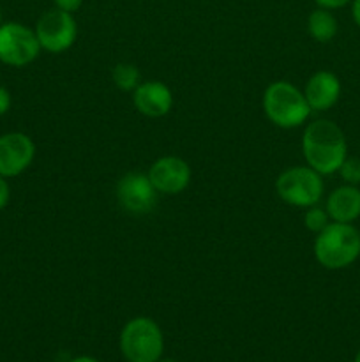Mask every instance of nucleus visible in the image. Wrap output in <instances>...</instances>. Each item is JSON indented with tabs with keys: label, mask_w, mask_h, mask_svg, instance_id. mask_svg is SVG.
<instances>
[{
	"label": "nucleus",
	"mask_w": 360,
	"mask_h": 362,
	"mask_svg": "<svg viewBox=\"0 0 360 362\" xmlns=\"http://www.w3.org/2000/svg\"><path fill=\"white\" fill-rule=\"evenodd\" d=\"M302 154L307 166L321 175L339 172L348 158V144L341 127L327 119L307 124L302 134Z\"/></svg>",
	"instance_id": "obj_1"
},
{
	"label": "nucleus",
	"mask_w": 360,
	"mask_h": 362,
	"mask_svg": "<svg viewBox=\"0 0 360 362\" xmlns=\"http://www.w3.org/2000/svg\"><path fill=\"white\" fill-rule=\"evenodd\" d=\"M314 258L328 271L349 267L360 257V232L352 223H328L314 239Z\"/></svg>",
	"instance_id": "obj_2"
},
{
	"label": "nucleus",
	"mask_w": 360,
	"mask_h": 362,
	"mask_svg": "<svg viewBox=\"0 0 360 362\" xmlns=\"http://www.w3.org/2000/svg\"><path fill=\"white\" fill-rule=\"evenodd\" d=\"M263 112L274 126L293 129L302 126L311 115L304 92L289 81H272L263 92Z\"/></svg>",
	"instance_id": "obj_3"
},
{
	"label": "nucleus",
	"mask_w": 360,
	"mask_h": 362,
	"mask_svg": "<svg viewBox=\"0 0 360 362\" xmlns=\"http://www.w3.org/2000/svg\"><path fill=\"white\" fill-rule=\"evenodd\" d=\"M119 345L127 362H157L164 352V336L157 322L136 317L124 325Z\"/></svg>",
	"instance_id": "obj_4"
},
{
	"label": "nucleus",
	"mask_w": 360,
	"mask_h": 362,
	"mask_svg": "<svg viewBox=\"0 0 360 362\" xmlns=\"http://www.w3.org/2000/svg\"><path fill=\"white\" fill-rule=\"evenodd\" d=\"M275 191L284 204L292 207L309 209L321 200L325 186L321 173L311 166H293L277 177Z\"/></svg>",
	"instance_id": "obj_5"
},
{
	"label": "nucleus",
	"mask_w": 360,
	"mask_h": 362,
	"mask_svg": "<svg viewBox=\"0 0 360 362\" xmlns=\"http://www.w3.org/2000/svg\"><path fill=\"white\" fill-rule=\"evenodd\" d=\"M41 52L34 28L18 21L0 25V62L11 67H25L34 62Z\"/></svg>",
	"instance_id": "obj_6"
},
{
	"label": "nucleus",
	"mask_w": 360,
	"mask_h": 362,
	"mask_svg": "<svg viewBox=\"0 0 360 362\" xmlns=\"http://www.w3.org/2000/svg\"><path fill=\"white\" fill-rule=\"evenodd\" d=\"M34 32L41 49L49 53H64L76 41L78 25L73 14L55 7L39 16Z\"/></svg>",
	"instance_id": "obj_7"
},
{
	"label": "nucleus",
	"mask_w": 360,
	"mask_h": 362,
	"mask_svg": "<svg viewBox=\"0 0 360 362\" xmlns=\"http://www.w3.org/2000/svg\"><path fill=\"white\" fill-rule=\"evenodd\" d=\"M157 189L147 173H126L116 184V200L126 212L134 216L148 214L157 204Z\"/></svg>",
	"instance_id": "obj_8"
},
{
	"label": "nucleus",
	"mask_w": 360,
	"mask_h": 362,
	"mask_svg": "<svg viewBox=\"0 0 360 362\" xmlns=\"http://www.w3.org/2000/svg\"><path fill=\"white\" fill-rule=\"evenodd\" d=\"M35 145L25 133H6L0 136V175L18 177L32 165Z\"/></svg>",
	"instance_id": "obj_9"
},
{
	"label": "nucleus",
	"mask_w": 360,
	"mask_h": 362,
	"mask_svg": "<svg viewBox=\"0 0 360 362\" xmlns=\"http://www.w3.org/2000/svg\"><path fill=\"white\" fill-rule=\"evenodd\" d=\"M148 179L154 184L157 193L179 194L189 186L191 166L187 161L176 156H164L159 158L148 170Z\"/></svg>",
	"instance_id": "obj_10"
},
{
	"label": "nucleus",
	"mask_w": 360,
	"mask_h": 362,
	"mask_svg": "<svg viewBox=\"0 0 360 362\" xmlns=\"http://www.w3.org/2000/svg\"><path fill=\"white\" fill-rule=\"evenodd\" d=\"M133 105L141 115L159 119L168 115L173 106V94L162 81H141L133 90Z\"/></svg>",
	"instance_id": "obj_11"
},
{
	"label": "nucleus",
	"mask_w": 360,
	"mask_h": 362,
	"mask_svg": "<svg viewBox=\"0 0 360 362\" xmlns=\"http://www.w3.org/2000/svg\"><path fill=\"white\" fill-rule=\"evenodd\" d=\"M304 95L311 112H327L339 101L341 81L330 71H318L306 83Z\"/></svg>",
	"instance_id": "obj_12"
},
{
	"label": "nucleus",
	"mask_w": 360,
	"mask_h": 362,
	"mask_svg": "<svg viewBox=\"0 0 360 362\" xmlns=\"http://www.w3.org/2000/svg\"><path fill=\"white\" fill-rule=\"evenodd\" d=\"M325 209L330 221L353 223L360 218V189L352 184L337 187L328 194Z\"/></svg>",
	"instance_id": "obj_13"
},
{
	"label": "nucleus",
	"mask_w": 360,
	"mask_h": 362,
	"mask_svg": "<svg viewBox=\"0 0 360 362\" xmlns=\"http://www.w3.org/2000/svg\"><path fill=\"white\" fill-rule=\"evenodd\" d=\"M307 30L318 42H330L337 34V20L328 9L318 7L307 18Z\"/></svg>",
	"instance_id": "obj_14"
},
{
	"label": "nucleus",
	"mask_w": 360,
	"mask_h": 362,
	"mask_svg": "<svg viewBox=\"0 0 360 362\" xmlns=\"http://www.w3.org/2000/svg\"><path fill=\"white\" fill-rule=\"evenodd\" d=\"M113 83L122 92H133L141 83V74L134 64L119 62L112 71Z\"/></svg>",
	"instance_id": "obj_15"
},
{
	"label": "nucleus",
	"mask_w": 360,
	"mask_h": 362,
	"mask_svg": "<svg viewBox=\"0 0 360 362\" xmlns=\"http://www.w3.org/2000/svg\"><path fill=\"white\" fill-rule=\"evenodd\" d=\"M328 223H330V216H328L327 209H321L318 205L309 207L306 211V214H304V225L313 233H320Z\"/></svg>",
	"instance_id": "obj_16"
},
{
	"label": "nucleus",
	"mask_w": 360,
	"mask_h": 362,
	"mask_svg": "<svg viewBox=\"0 0 360 362\" xmlns=\"http://www.w3.org/2000/svg\"><path fill=\"white\" fill-rule=\"evenodd\" d=\"M342 180L352 186H359L360 184V159L359 158H346L344 163L339 168Z\"/></svg>",
	"instance_id": "obj_17"
},
{
	"label": "nucleus",
	"mask_w": 360,
	"mask_h": 362,
	"mask_svg": "<svg viewBox=\"0 0 360 362\" xmlns=\"http://www.w3.org/2000/svg\"><path fill=\"white\" fill-rule=\"evenodd\" d=\"M11 200V187H9V182H7L6 177L0 175V211H4V209L7 207V204H9Z\"/></svg>",
	"instance_id": "obj_18"
},
{
	"label": "nucleus",
	"mask_w": 360,
	"mask_h": 362,
	"mask_svg": "<svg viewBox=\"0 0 360 362\" xmlns=\"http://www.w3.org/2000/svg\"><path fill=\"white\" fill-rule=\"evenodd\" d=\"M83 0H55V6L56 9L60 11H66V13H76L78 9L81 7Z\"/></svg>",
	"instance_id": "obj_19"
},
{
	"label": "nucleus",
	"mask_w": 360,
	"mask_h": 362,
	"mask_svg": "<svg viewBox=\"0 0 360 362\" xmlns=\"http://www.w3.org/2000/svg\"><path fill=\"white\" fill-rule=\"evenodd\" d=\"M11 103V92L6 87H0V117L9 112Z\"/></svg>",
	"instance_id": "obj_20"
},
{
	"label": "nucleus",
	"mask_w": 360,
	"mask_h": 362,
	"mask_svg": "<svg viewBox=\"0 0 360 362\" xmlns=\"http://www.w3.org/2000/svg\"><path fill=\"white\" fill-rule=\"evenodd\" d=\"M314 2L318 4V7H323V9H341V7H344L346 4H349L352 0H314Z\"/></svg>",
	"instance_id": "obj_21"
},
{
	"label": "nucleus",
	"mask_w": 360,
	"mask_h": 362,
	"mask_svg": "<svg viewBox=\"0 0 360 362\" xmlns=\"http://www.w3.org/2000/svg\"><path fill=\"white\" fill-rule=\"evenodd\" d=\"M352 14H353V20H355V23L360 27V0H353Z\"/></svg>",
	"instance_id": "obj_22"
},
{
	"label": "nucleus",
	"mask_w": 360,
	"mask_h": 362,
	"mask_svg": "<svg viewBox=\"0 0 360 362\" xmlns=\"http://www.w3.org/2000/svg\"><path fill=\"white\" fill-rule=\"evenodd\" d=\"M71 362H99V361L92 359V357H88V356H81V357H76V359H73Z\"/></svg>",
	"instance_id": "obj_23"
},
{
	"label": "nucleus",
	"mask_w": 360,
	"mask_h": 362,
	"mask_svg": "<svg viewBox=\"0 0 360 362\" xmlns=\"http://www.w3.org/2000/svg\"><path fill=\"white\" fill-rule=\"evenodd\" d=\"M157 362H179V361H175V359H168V357H166V359H162V357H161V359H159Z\"/></svg>",
	"instance_id": "obj_24"
},
{
	"label": "nucleus",
	"mask_w": 360,
	"mask_h": 362,
	"mask_svg": "<svg viewBox=\"0 0 360 362\" xmlns=\"http://www.w3.org/2000/svg\"><path fill=\"white\" fill-rule=\"evenodd\" d=\"M355 362H360V350H359V352H356V356H355Z\"/></svg>",
	"instance_id": "obj_25"
},
{
	"label": "nucleus",
	"mask_w": 360,
	"mask_h": 362,
	"mask_svg": "<svg viewBox=\"0 0 360 362\" xmlns=\"http://www.w3.org/2000/svg\"><path fill=\"white\" fill-rule=\"evenodd\" d=\"M0 25H2V9H0Z\"/></svg>",
	"instance_id": "obj_26"
}]
</instances>
